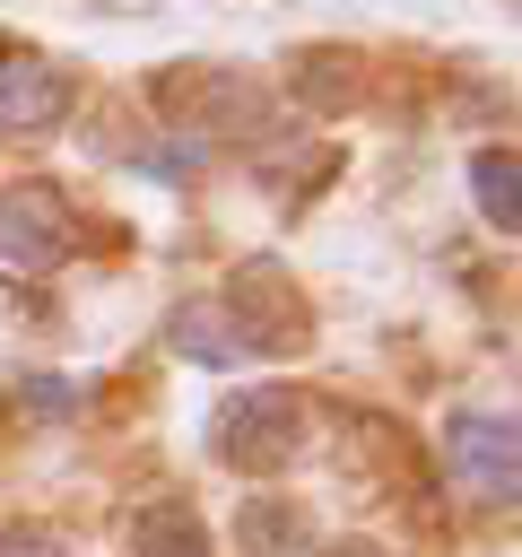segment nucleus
Instances as JSON below:
<instances>
[{
    "label": "nucleus",
    "mask_w": 522,
    "mask_h": 557,
    "mask_svg": "<svg viewBox=\"0 0 522 557\" xmlns=\"http://www.w3.org/2000/svg\"><path fill=\"white\" fill-rule=\"evenodd\" d=\"M209 453H217L226 470H252V479L287 470V461L304 453V400H296V392H278V383L235 392V400L209 418Z\"/></svg>",
    "instance_id": "f257e3e1"
},
{
    "label": "nucleus",
    "mask_w": 522,
    "mask_h": 557,
    "mask_svg": "<svg viewBox=\"0 0 522 557\" xmlns=\"http://www.w3.org/2000/svg\"><path fill=\"white\" fill-rule=\"evenodd\" d=\"M444 461H452V487L470 505H513L522 487V461H513V418L505 409H461L444 426Z\"/></svg>",
    "instance_id": "f03ea898"
},
{
    "label": "nucleus",
    "mask_w": 522,
    "mask_h": 557,
    "mask_svg": "<svg viewBox=\"0 0 522 557\" xmlns=\"http://www.w3.org/2000/svg\"><path fill=\"white\" fill-rule=\"evenodd\" d=\"M61 235H70V191H61V183L26 174V183H9V191H0V252H9L17 270L61 261Z\"/></svg>",
    "instance_id": "7ed1b4c3"
},
{
    "label": "nucleus",
    "mask_w": 522,
    "mask_h": 557,
    "mask_svg": "<svg viewBox=\"0 0 522 557\" xmlns=\"http://www.w3.org/2000/svg\"><path fill=\"white\" fill-rule=\"evenodd\" d=\"M70 113V70L44 52H0V131H52Z\"/></svg>",
    "instance_id": "20e7f679"
},
{
    "label": "nucleus",
    "mask_w": 522,
    "mask_h": 557,
    "mask_svg": "<svg viewBox=\"0 0 522 557\" xmlns=\"http://www.w3.org/2000/svg\"><path fill=\"white\" fill-rule=\"evenodd\" d=\"M165 339L191 357V366H244L252 348H244V331H235V313L226 305H209V296H191L174 322H165Z\"/></svg>",
    "instance_id": "39448f33"
},
{
    "label": "nucleus",
    "mask_w": 522,
    "mask_h": 557,
    "mask_svg": "<svg viewBox=\"0 0 522 557\" xmlns=\"http://www.w3.org/2000/svg\"><path fill=\"white\" fill-rule=\"evenodd\" d=\"M130 548H139V557H209V522H200L191 505H148V513L130 522Z\"/></svg>",
    "instance_id": "423d86ee"
},
{
    "label": "nucleus",
    "mask_w": 522,
    "mask_h": 557,
    "mask_svg": "<svg viewBox=\"0 0 522 557\" xmlns=\"http://www.w3.org/2000/svg\"><path fill=\"white\" fill-rule=\"evenodd\" d=\"M470 191H478L487 226H522V165H513V148H478L470 157Z\"/></svg>",
    "instance_id": "0eeeda50"
},
{
    "label": "nucleus",
    "mask_w": 522,
    "mask_h": 557,
    "mask_svg": "<svg viewBox=\"0 0 522 557\" xmlns=\"http://www.w3.org/2000/svg\"><path fill=\"white\" fill-rule=\"evenodd\" d=\"M244 540H252V557H304V513L252 496V505H244Z\"/></svg>",
    "instance_id": "6e6552de"
}]
</instances>
